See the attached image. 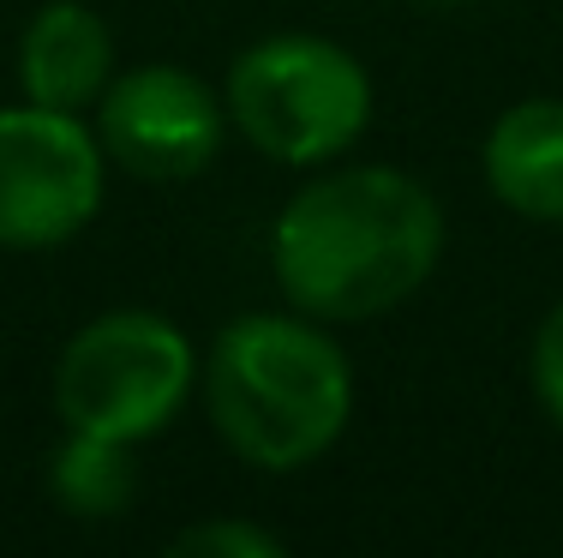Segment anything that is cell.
Here are the masks:
<instances>
[{"label": "cell", "mask_w": 563, "mask_h": 558, "mask_svg": "<svg viewBox=\"0 0 563 558\" xmlns=\"http://www.w3.org/2000/svg\"><path fill=\"white\" fill-rule=\"evenodd\" d=\"M198 384L222 445L264 474L312 469L354 415V372L342 342L324 318L294 307L234 318L198 366Z\"/></svg>", "instance_id": "cell-2"}, {"label": "cell", "mask_w": 563, "mask_h": 558, "mask_svg": "<svg viewBox=\"0 0 563 558\" xmlns=\"http://www.w3.org/2000/svg\"><path fill=\"white\" fill-rule=\"evenodd\" d=\"M109 156L85 114L12 102L0 109V247L48 252L85 234L102 210Z\"/></svg>", "instance_id": "cell-5"}, {"label": "cell", "mask_w": 563, "mask_h": 558, "mask_svg": "<svg viewBox=\"0 0 563 558\" xmlns=\"http://www.w3.org/2000/svg\"><path fill=\"white\" fill-rule=\"evenodd\" d=\"M444 259V210L408 168L360 163L306 180L271 229V271L294 313L366 325L426 288Z\"/></svg>", "instance_id": "cell-1"}, {"label": "cell", "mask_w": 563, "mask_h": 558, "mask_svg": "<svg viewBox=\"0 0 563 558\" xmlns=\"http://www.w3.org/2000/svg\"><path fill=\"white\" fill-rule=\"evenodd\" d=\"M228 139V102L198 73L168 61L114 73L97 97V144L126 175L174 186L205 175L222 156Z\"/></svg>", "instance_id": "cell-6"}, {"label": "cell", "mask_w": 563, "mask_h": 558, "mask_svg": "<svg viewBox=\"0 0 563 558\" xmlns=\"http://www.w3.org/2000/svg\"><path fill=\"white\" fill-rule=\"evenodd\" d=\"M168 552H192V558H282L288 547L271 535V528L252 523H228V516H210V523H192L168 540Z\"/></svg>", "instance_id": "cell-10"}, {"label": "cell", "mask_w": 563, "mask_h": 558, "mask_svg": "<svg viewBox=\"0 0 563 558\" xmlns=\"http://www.w3.org/2000/svg\"><path fill=\"white\" fill-rule=\"evenodd\" d=\"M48 493L66 516L85 523H109L132 499H139V462L132 445L120 438H97V433H66L60 450L48 457Z\"/></svg>", "instance_id": "cell-9"}, {"label": "cell", "mask_w": 563, "mask_h": 558, "mask_svg": "<svg viewBox=\"0 0 563 558\" xmlns=\"http://www.w3.org/2000/svg\"><path fill=\"white\" fill-rule=\"evenodd\" d=\"M198 349L163 313L120 307L73 330L55 361V408L66 433H97L120 445L168 433L198 384Z\"/></svg>", "instance_id": "cell-4"}, {"label": "cell", "mask_w": 563, "mask_h": 558, "mask_svg": "<svg viewBox=\"0 0 563 558\" xmlns=\"http://www.w3.org/2000/svg\"><path fill=\"white\" fill-rule=\"evenodd\" d=\"M432 7H462V0H432Z\"/></svg>", "instance_id": "cell-12"}, {"label": "cell", "mask_w": 563, "mask_h": 558, "mask_svg": "<svg viewBox=\"0 0 563 558\" xmlns=\"http://www.w3.org/2000/svg\"><path fill=\"white\" fill-rule=\"evenodd\" d=\"M486 186L504 210L528 222H563V102H509L486 132Z\"/></svg>", "instance_id": "cell-8"}, {"label": "cell", "mask_w": 563, "mask_h": 558, "mask_svg": "<svg viewBox=\"0 0 563 558\" xmlns=\"http://www.w3.org/2000/svg\"><path fill=\"white\" fill-rule=\"evenodd\" d=\"M228 127L282 168H324L372 121L366 66L330 36L282 31L240 48L228 66Z\"/></svg>", "instance_id": "cell-3"}, {"label": "cell", "mask_w": 563, "mask_h": 558, "mask_svg": "<svg viewBox=\"0 0 563 558\" xmlns=\"http://www.w3.org/2000/svg\"><path fill=\"white\" fill-rule=\"evenodd\" d=\"M114 78V36L85 0H48L19 36V90L24 102L85 114Z\"/></svg>", "instance_id": "cell-7"}, {"label": "cell", "mask_w": 563, "mask_h": 558, "mask_svg": "<svg viewBox=\"0 0 563 558\" xmlns=\"http://www.w3.org/2000/svg\"><path fill=\"white\" fill-rule=\"evenodd\" d=\"M528 379L540 408L552 415V427H563V295L552 300V313L533 330V354H528Z\"/></svg>", "instance_id": "cell-11"}]
</instances>
